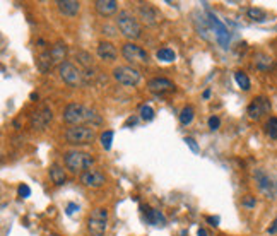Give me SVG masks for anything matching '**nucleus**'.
Listing matches in <instances>:
<instances>
[{"instance_id":"obj_1","label":"nucleus","mask_w":277,"mask_h":236,"mask_svg":"<svg viewBox=\"0 0 277 236\" xmlns=\"http://www.w3.org/2000/svg\"><path fill=\"white\" fill-rule=\"evenodd\" d=\"M62 118L70 127H77V125L94 127L101 123V117L92 108H87L82 103H70V105H67L65 110H63Z\"/></svg>"},{"instance_id":"obj_2","label":"nucleus","mask_w":277,"mask_h":236,"mask_svg":"<svg viewBox=\"0 0 277 236\" xmlns=\"http://www.w3.org/2000/svg\"><path fill=\"white\" fill-rule=\"evenodd\" d=\"M116 27L128 39H139L142 36V27H140L139 21L128 10L118 12V15H116Z\"/></svg>"},{"instance_id":"obj_3","label":"nucleus","mask_w":277,"mask_h":236,"mask_svg":"<svg viewBox=\"0 0 277 236\" xmlns=\"http://www.w3.org/2000/svg\"><path fill=\"white\" fill-rule=\"evenodd\" d=\"M96 130L89 125H77L65 130V141L72 146H87L94 142Z\"/></svg>"},{"instance_id":"obj_4","label":"nucleus","mask_w":277,"mask_h":236,"mask_svg":"<svg viewBox=\"0 0 277 236\" xmlns=\"http://www.w3.org/2000/svg\"><path fill=\"white\" fill-rule=\"evenodd\" d=\"M63 163H65V168L72 173H79V171L87 170L91 168V165L94 163V158L87 153H82V151H69L63 156Z\"/></svg>"},{"instance_id":"obj_5","label":"nucleus","mask_w":277,"mask_h":236,"mask_svg":"<svg viewBox=\"0 0 277 236\" xmlns=\"http://www.w3.org/2000/svg\"><path fill=\"white\" fill-rule=\"evenodd\" d=\"M255 183L259 187V190L266 195L267 199H277V178L274 175L267 173L266 170H255L254 173Z\"/></svg>"},{"instance_id":"obj_6","label":"nucleus","mask_w":277,"mask_h":236,"mask_svg":"<svg viewBox=\"0 0 277 236\" xmlns=\"http://www.w3.org/2000/svg\"><path fill=\"white\" fill-rule=\"evenodd\" d=\"M108 228V211L104 207H96L87 218V231L92 236L104 235Z\"/></svg>"},{"instance_id":"obj_7","label":"nucleus","mask_w":277,"mask_h":236,"mask_svg":"<svg viewBox=\"0 0 277 236\" xmlns=\"http://www.w3.org/2000/svg\"><path fill=\"white\" fill-rule=\"evenodd\" d=\"M58 72H60V79H62L65 84H69L72 87H77L82 84V72L79 69L75 63L69 62V60H65L63 63H60L58 65Z\"/></svg>"},{"instance_id":"obj_8","label":"nucleus","mask_w":277,"mask_h":236,"mask_svg":"<svg viewBox=\"0 0 277 236\" xmlns=\"http://www.w3.org/2000/svg\"><path fill=\"white\" fill-rule=\"evenodd\" d=\"M113 77L116 82H120L122 86H128V87H134L137 86L142 79L140 72L135 69V67H128V65H118L113 70Z\"/></svg>"},{"instance_id":"obj_9","label":"nucleus","mask_w":277,"mask_h":236,"mask_svg":"<svg viewBox=\"0 0 277 236\" xmlns=\"http://www.w3.org/2000/svg\"><path fill=\"white\" fill-rule=\"evenodd\" d=\"M122 55L130 63H149V55L144 48H140L135 43H125L122 46Z\"/></svg>"},{"instance_id":"obj_10","label":"nucleus","mask_w":277,"mask_h":236,"mask_svg":"<svg viewBox=\"0 0 277 236\" xmlns=\"http://www.w3.org/2000/svg\"><path fill=\"white\" fill-rule=\"evenodd\" d=\"M271 110H272V105L266 96H257V98H254V101L248 105L247 113L252 120H260L264 115L271 113Z\"/></svg>"},{"instance_id":"obj_11","label":"nucleus","mask_w":277,"mask_h":236,"mask_svg":"<svg viewBox=\"0 0 277 236\" xmlns=\"http://www.w3.org/2000/svg\"><path fill=\"white\" fill-rule=\"evenodd\" d=\"M81 183L87 189H101L106 183V177H104L103 171L91 168V170H86L84 173H81Z\"/></svg>"},{"instance_id":"obj_12","label":"nucleus","mask_w":277,"mask_h":236,"mask_svg":"<svg viewBox=\"0 0 277 236\" xmlns=\"http://www.w3.org/2000/svg\"><path fill=\"white\" fill-rule=\"evenodd\" d=\"M53 115H51V110L48 106H41L39 110H36L33 115H31V127L34 130H45L48 127V123L51 122Z\"/></svg>"},{"instance_id":"obj_13","label":"nucleus","mask_w":277,"mask_h":236,"mask_svg":"<svg viewBox=\"0 0 277 236\" xmlns=\"http://www.w3.org/2000/svg\"><path fill=\"white\" fill-rule=\"evenodd\" d=\"M147 89L154 94H164V93H170V91L175 89V84L166 77H154L147 82Z\"/></svg>"},{"instance_id":"obj_14","label":"nucleus","mask_w":277,"mask_h":236,"mask_svg":"<svg viewBox=\"0 0 277 236\" xmlns=\"http://www.w3.org/2000/svg\"><path fill=\"white\" fill-rule=\"evenodd\" d=\"M57 9L65 17H75L79 14V10H81V3L77 0H58Z\"/></svg>"},{"instance_id":"obj_15","label":"nucleus","mask_w":277,"mask_h":236,"mask_svg":"<svg viewBox=\"0 0 277 236\" xmlns=\"http://www.w3.org/2000/svg\"><path fill=\"white\" fill-rule=\"evenodd\" d=\"M96 12L103 17H110L118 10V2L116 0H96L94 2Z\"/></svg>"},{"instance_id":"obj_16","label":"nucleus","mask_w":277,"mask_h":236,"mask_svg":"<svg viewBox=\"0 0 277 236\" xmlns=\"http://www.w3.org/2000/svg\"><path fill=\"white\" fill-rule=\"evenodd\" d=\"M98 57L104 60V62H113V60H116V48L113 43H110V41H101L98 45Z\"/></svg>"},{"instance_id":"obj_17","label":"nucleus","mask_w":277,"mask_h":236,"mask_svg":"<svg viewBox=\"0 0 277 236\" xmlns=\"http://www.w3.org/2000/svg\"><path fill=\"white\" fill-rule=\"evenodd\" d=\"M139 14H140V19H142L147 26H156V24H158V10H156L152 5H149V3L140 5Z\"/></svg>"},{"instance_id":"obj_18","label":"nucleus","mask_w":277,"mask_h":236,"mask_svg":"<svg viewBox=\"0 0 277 236\" xmlns=\"http://www.w3.org/2000/svg\"><path fill=\"white\" fill-rule=\"evenodd\" d=\"M144 213H146V219H147V223H149V225L161 226V228L166 225V218H164V214L161 213V211L146 207V209H144Z\"/></svg>"},{"instance_id":"obj_19","label":"nucleus","mask_w":277,"mask_h":236,"mask_svg":"<svg viewBox=\"0 0 277 236\" xmlns=\"http://www.w3.org/2000/svg\"><path fill=\"white\" fill-rule=\"evenodd\" d=\"M50 57L53 60V63H63L65 62V55H67V45L65 43H57L50 48Z\"/></svg>"},{"instance_id":"obj_20","label":"nucleus","mask_w":277,"mask_h":236,"mask_svg":"<svg viewBox=\"0 0 277 236\" xmlns=\"http://www.w3.org/2000/svg\"><path fill=\"white\" fill-rule=\"evenodd\" d=\"M50 180L55 183V185H63L65 183V171H63V168H60L58 165H53L50 168Z\"/></svg>"},{"instance_id":"obj_21","label":"nucleus","mask_w":277,"mask_h":236,"mask_svg":"<svg viewBox=\"0 0 277 236\" xmlns=\"http://www.w3.org/2000/svg\"><path fill=\"white\" fill-rule=\"evenodd\" d=\"M38 69L43 72V74H45V72H48V70H51V67L55 65L53 63V60H51V57H50V51H45V53H41L39 55V58H38Z\"/></svg>"},{"instance_id":"obj_22","label":"nucleus","mask_w":277,"mask_h":236,"mask_svg":"<svg viewBox=\"0 0 277 236\" xmlns=\"http://www.w3.org/2000/svg\"><path fill=\"white\" fill-rule=\"evenodd\" d=\"M156 58L161 60V62H164V63H170V62H175L176 55L171 48H161V50L156 51Z\"/></svg>"},{"instance_id":"obj_23","label":"nucleus","mask_w":277,"mask_h":236,"mask_svg":"<svg viewBox=\"0 0 277 236\" xmlns=\"http://www.w3.org/2000/svg\"><path fill=\"white\" fill-rule=\"evenodd\" d=\"M247 15L252 19V21H255V22L267 21V12L262 10V9H257V7H250V9L247 10Z\"/></svg>"},{"instance_id":"obj_24","label":"nucleus","mask_w":277,"mask_h":236,"mask_svg":"<svg viewBox=\"0 0 277 236\" xmlns=\"http://www.w3.org/2000/svg\"><path fill=\"white\" fill-rule=\"evenodd\" d=\"M235 81H236V84H238V86L242 87L243 91H248V89H250V86H252L250 77H248V75L245 74V72H242V70L235 72Z\"/></svg>"},{"instance_id":"obj_25","label":"nucleus","mask_w":277,"mask_h":236,"mask_svg":"<svg viewBox=\"0 0 277 236\" xmlns=\"http://www.w3.org/2000/svg\"><path fill=\"white\" fill-rule=\"evenodd\" d=\"M194 117H195V110L192 106H185L180 111V122H182V125H190Z\"/></svg>"},{"instance_id":"obj_26","label":"nucleus","mask_w":277,"mask_h":236,"mask_svg":"<svg viewBox=\"0 0 277 236\" xmlns=\"http://www.w3.org/2000/svg\"><path fill=\"white\" fill-rule=\"evenodd\" d=\"M113 130H104L101 134V137H99V141H101V146L104 151H110L111 149V142H113Z\"/></svg>"},{"instance_id":"obj_27","label":"nucleus","mask_w":277,"mask_h":236,"mask_svg":"<svg viewBox=\"0 0 277 236\" xmlns=\"http://www.w3.org/2000/svg\"><path fill=\"white\" fill-rule=\"evenodd\" d=\"M266 130H267L269 137L277 141V118L276 117L269 118V122L266 123Z\"/></svg>"},{"instance_id":"obj_28","label":"nucleus","mask_w":277,"mask_h":236,"mask_svg":"<svg viewBox=\"0 0 277 236\" xmlns=\"http://www.w3.org/2000/svg\"><path fill=\"white\" fill-rule=\"evenodd\" d=\"M140 118L149 122V120L154 118V110H152L149 105H142L140 106Z\"/></svg>"},{"instance_id":"obj_29","label":"nucleus","mask_w":277,"mask_h":236,"mask_svg":"<svg viewBox=\"0 0 277 236\" xmlns=\"http://www.w3.org/2000/svg\"><path fill=\"white\" fill-rule=\"evenodd\" d=\"M75 60H79V62H81L82 65H86V67L92 65V57L91 55H87L86 51H79V53H75Z\"/></svg>"},{"instance_id":"obj_30","label":"nucleus","mask_w":277,"mask_h":236,"mask_svg":"<svg viewBox=\"0 0 277 236\" xmlns=\"http://www.w3.org/2000/svg\"><path fill=\"white\" fill-rule=\"evenodd\" d=\"M185 142H187V146L192 149V153H195V154H199V153H200V147L197 146V142H195L192 137H185Z\"/></svg>"},{"instance_id":"obj_31","label":"nucleus","mask_w":277,"mask_h":236,"mask_svg":"<svg viewBox=\"0 0 277 236\" xmlns=\"http://www.w3.org/2000/svg\"><path fill=\"white\" fill-rule=\"evenodd\" d=\"M255 204H257V201H255V197H252V195H247V197H245L243 201H242V206L243 207H248V209L255 207Z\"/></svg>"},{"instance_id":"obj_32","label":"nucleus","mask_w":277,"mask_h":236,"mask_svg":"<svg viewBox=\"0 0 277 236\" xmlns=\"http://www.w3.org/2000/svg\"><path fill=\"white\" fill-rule=\"evenodd\" d=\"M219 125H221V120L212 115V117L209 118V129H211V130H218Z\"/></svg>"},{"instance_id":"obj_33","label":"nucleus","mask_w":277,"mask_h":236,"mask_svg":"<svg viewBox=\"0 0 277 236\" xmlns=\"http://www.w3.org/2000/svg\"><path fill=\"white\" fill-rule=\"evenodd\" d=\"M19 195H21L22 199H27L31 195V189L27 185H21L19 187Z\"/></svg>"},{"instance_id":"obj_34","label":"nucleus","mask_w":277,"mask_h":236,"mask_svg":"<svg viewBox=\"0 0 277 236\" xmlns=\"http://www.w3.org/2000/svg\"><path fill=\"white\" fill-rule=\"evenodd\" d=\"M75 211H79V206L77 204H74V202H70L69 206H67V216H72Z\"/></svg>"},{"instance_id":"obj_35","label":"nucleus","mask_w":277,"mask_h":236,"mask_svg":"<svg viewBox=\"0 0 277 236\" xmlns=\"http://www.w3.org/2000/svg\"><path fill=\"white\" fill-rule=\"evenodd\" d=\"M267 233H269V235H276V233H277V218L274 219V221H272V225L269 226Z\"/></svg>"},{"instance_id":"obj_36","label":"nucleus","mask_w":277,"mask_h":236,"mask_svg":"<svg viewBox=\"0 0 277 236\" xmlns=\"http://www.w3.org/2000/svg\"><path fill=\"white\" fill-rule=\"evenodd\" d=\"M207 221L211 223L212 226H219V218H212V216H209Z\"/></svg>"},{"instance_id":"obj_37","label":"nucleus","mask_w":277,"mask_h":236,"mask_svg":"<svg viewBox=\"0 0 277 236\" xmlns=\"http://www.w3.org/2000/svg\"><path fill=\"white\" fill-rule=\"evenodd\" d=\"M135 123H137V118L132 117V118H128L127 122H125V127H128V125H135Z\"/></svg>"},{"instance_id":"obj_38","label":"nucleus","mask_w":277,"mask_h":236,"mask_svg":"<svg viewBox=\"0 0 277 236\" xmlns=\"http://www.w3.org/2000/svg\"><path fill=\"white\" fill-rule=\"evenodd\" d=\"M197 235H199V236H209V235H207V231H206V230H202V228H200V230L197 231Z\"/></svg>"},{"instance_id":"obj_39","label":"nucleus","mask_w":277,"mask_h":236,"mask_svg":"<svg viewBox=\"0 0 277 236\" xmlns=\"http://www.w3.org/2000/svg\"><path fill=\"white\" fill-rule=\"evenodd\" d=\"M209 96H211V91H209V89H207V91H204V99H207Z\"/></svg>"},{"instance_id":"obj_40","label":"nucleus","mask_w":277,"mask_h":236,"mask_svg":"<svg viewBox=\"0 0 277 236\" xmlns=\"http://www.w3.org/2000/svg\"><path fill=\"white\" fill-rule=\"evenodd\" d=\"M46 236H60V235H53V233H50V235H46Z\"/></svg>"}]
</instances>
